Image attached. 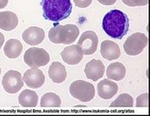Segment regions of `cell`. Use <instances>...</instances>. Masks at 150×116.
<instances>
[{"instance_id":"obj_25","label":"cell","mask_w":150,"mask_h":116,"mask_svg":"<svg viewBox=\"0 0 150 116\" xmlns=\"http://www.w3.org/2000/svg\"><path fill=\"white\" fill-rule=\"evenodd\" d=\"M97 1L104 5H112L113 3H115L117 0H97Z\"/></svg>"},{"instance_id":"obj_27","label":"cell","mask_w":150,"mask_h":116,"mask_svg":"<svg viewBox=\"0 0 150 116\" xmlns=\"http://www.w3.org/2000/svg\"><path fill=\"white\" fill-rule=\"evenodd\" d=\"M4 42V36L3 34H1V33H0V48L3 46Z\"/></svg>"},{"instance_id":"obj_14","label":"cell","mask_w":150,"mask_h":116,"mask_svg":"<svg viewBox=\"0 0 150 116\" xmlns=\"http://www.w3.org/2000/svg\"><path fill=\"white\" fill-rule=\"evenodd\" d=\"M100 54L105 59L112 61L120 57L121 51L118 45L110 40H105L100 45Z\"/></svg>"},{"instance_id":"obj_23","label":"cell","mask_w":150,"mask_h":116,"mask_svg":"<svg viewBox=\"0 0 150 116\" xmlns=\"http://www.w3.org/2000/svg\"><path fill=\"white\" fill-rule=\"evenodd\" d=\"M137 107H149V93H144L137 98Z\"/></svg>"},{"instance_id":"obj_6","label":"cell","mask_w":150,"mask_h":116,"mask_svg":"<svg viewBox=\"0 0 150 116\" xmlns=\"http://www.w3.org/2000/svg\"><path fill=\"white\" fill-rule=\"evenodd\" d=\"M148 37L144 34L136 33L130 35L124 44V50L129 56H137L148 45Z\"/></svg>"},{"instance_id":"obj_26","label":"cell","mask_w":150,"mask_h":116,"mask_svg":"<svg viewBox=\"0 0 150 116\" xmlns=\"http://www.w3.org/2000/svg\"><path fill=\"white\" fill-rule=\"evenodd\" d=\"M9 0H0V9H3L7 6Z\"/></svg>"},{"instance_id":"obj_15","label":"cell","mask_w":150,"mask_h":116,"mask_svg":"<svg viewBox=\"0 0 150 116\" xmlns=\"http://www.w3.org/2000/svg\"><path fill=\"white\" fill-rule=\"evenodd\" d=\"M48 74L50 79L56 84L64 82L67 77L65 67L58 61H54L52 63L48 70Z\"/></svg>"},{"instance_id":"obj_13","label":"cell","mask_w":150,"mask_h":116,"mask_svg":"<svg viewBox=\"0 0 150 116\" xmlns=\"http://www.w3.org/2000/svg\"><path fill=\"white\" fill-rule=\"evenodd\" d=\"M97 91H98V95L101 98L108 100L117 94L118 91V86L117 83L110 80H103L99 82L97 85Z\"/></svg>"},{"instance_id":"obj_4","label":"cell","mask_w":150,"mask_h":116,"mask_svg":"<svg viewBox=\"0 0 150 116\" xmlns=\"http://www.w3.org/2000/svg\"><path fill=\"white\" fill-rule=\"evenodd\" d=\"M69 92L73 97L80 102L88 103L94 97L95 90L91 83L84 80H76L70 85Z\"/></svg>"},{"instance_id":"obj_9","label":"cell","mask_w":150,"mask_h":116,"mask_svg":"<svg viewBox=\"0 0 150 116\" xmlns=\"http://www.w3.org/2000/svg\"><path fill=\"white\" fill-rule=\"evenodd\" d=\"M23 81L26 83L28 87L38 89L44 85L45 75L40 69L30 68L25 72L23 75Z\"/></svg>"},{"instance_id":"obj_12","label":"cell","mask_w":150,"mask_h":116,"mask_svg":"<svg viewBox=\"0 0 150 116\" xmlns=\"http://www.w3.org/2000/svg\"><path fill=\"white\" fill-rule=\"evenodd\" d=\"M45 38V32L42 28L38 27H30L26 29L23 34V38L29 45H40Z\"/></svg>"},{"instance_id":"obj_1","label":"cell","mask_w":150,"mask_h":116,"mask_svg":"<svg viewBox=\"0 0 150 116\" xmlns=\"http://www.w3.org/2000/svg\"><path fill=\"white\" fill-rule=\"evenodd\" d=\"M129 27V21L126 14L118 10H112L106 13L102 21L105 33L112 38H123L127 34Z\"/></svg>"},{"instance_id":"obj_20","label":"cell","mask_w":150,"mask_h":116,"mask_svg":"<svg viewBox=\"0 0 150 116\" xmlns=\"http://www.w3.org/2000/svg\"><path fill=\"white\" fill-rule=\"evenodd\" d=\"M61 99L57 94L53 92L46 93L45 95L42 96L41 100H40V106L42 108H58L61 106Z\"/></svg>"},{"instance_id":"obj_28","label":"cell","mask_w":150,"mask_h":116,"mask_svg":"<svg viewBox=\"0 0 150 116\" xmlns=\"http://www.w3.org/2000/svg\"><path fill=\"white\" fill-rule=\"evenodd\" d=\"M0 73H1V68H0Z\"/></svg>"},{"instance_id":"obj_24","label":"cell","mask_w":150,"mask_h":116,"mask_svg":"<svg viewBox=\"0 0 150 116\" xmlns=\"http://www.w3.org/2000/svg\"><path fill=\"white\" fill-rule=\"evenodd\" d=\"M76 5L79 8H86L89 6L92 3V0H74Z\"/></svg>"},{"instance_id":"obj_19","label":"cell","mask_w":150,"mask_h":116,"mask_svg":"<svg viewBox=\"0 0 150 116\" xmlns=\"http://www.w3.org/2000/svg\"><path fill=\"white\" fill-rule=\"evenodd\" d=\"M18 101H19V103L23 107L34 108V107H36L37 103H38V95L34 91L24 90L23 92L19 95Z\"/></svg>"},{"instance_id":"obj_10","label":"cell","mask_w":150,"mask_h":116,"mask_svg":"<svg viewBox=\"0 0 150 116\" xmlns=\"http://www.w3.org/2000/svg\"><path fill=\"white\" fill-rule=\"evenodd\" d=\"M62 59L69 65H76L80 63L83 57V52L79 45H69L65 47L61 53Z\"/></svg>"},{"instance_id":"obj_17","label":"cell","mask_w":150,"mask_h":116,"mask_svg":"<svg viewBox=\"0 0 150 116\" xmlns=\"http://www.w3.org/2000/svg\"><path fill=\"white\" fill-rule=\"evenodd\" d=\"M126 74V68L121 62H113L110 64L106 69V76L110 80L116 81L122 80Z\"/></svg>"},{"instance_id":"obj_21","label":"cell","mask_w":150,"mask_h":116,"mask_svg":"<svg viewBox=\"0 0 150 116\" xmlns=\"http://www.w3.org/2000/svg\"><path fill=\"white\" fill-rule=\"evenodd\" d=\"M133 97L127 93L121 94L112 103L111 107H132L133 106Z\"/></svg>"},{"instance_id":"obj_11","label":"cell","mask_w":150,"mask_h":116,"mask_svg":"<svg viewBox=\"0 0 150 116\" xmlns=\"http://www.w3.org/2000/svg\"><path fill=\"white\" fill-rule=\"evenodd\" d=\"M84 73L88 79L96 81L102 78L105 73V66L100 60L93 59L85 66Z\"/></svg>"},{"instance_id":"obj_3","label":"cell","mask_w":150,"mask_h":116,"mask_svg":"<svg viewBox=\"0 0 150 116\" xmlns=\"http://www.w3.org/2000/svg\"><path fill=\"white\" fill-rule=\"evenodd\" d=\"M79 35V29L76 25H56L49 31L48 37L51 42L54 44H72Z\"/></svg>"},{"instance_id":"obj_16","label":"cell","mask_w":150,"mask_h":116,"mask_svg":"<svg viewBox=\"0 0 150 116\" xmlns=\"http://www.w3.org/2000/svg\"><path fill=\"white\" fill-rule=\"evenodd\" d=\"M18 25L17 15L11 11L0 12V29L4 31L14 30Z\"/></svg>"},{"instance_id":"obj_8","label":"cell","mask_w":150,"mask_h":116,"mask_svg":"<svg viewBox=\"0 0 150 116\" xmlns=\"http://www.w3.org/2000/svg\"><path fill=\"white\" fill-rule=\"evenodd\" d=\"M98 36L93 31H86L81 35L77 45L81 47L83 55L90 56L93 55L98 47Z\"/></svg>"},{"instance_id":"obj_18","label":"cell","mask_w":150,"mask_h":116,"mask_svg":"<svg viewBox=\"0 0 150 116\" xmlns=\"http://www.w3.org/2000/svg\"><path fill=\"white\" fill-rule=\"evenodd\" d=\"M23 49V45L18 39L11 38L6 42L4 48V51L7 57L11 58V59H15L21 55Z\"/></svg>"},{"instance_id":"obj_22","label":"cell","mask_w":150,"mask_h":116,"mask_svg":"<svg viewBox=\"0 0 150 116\" xmlns=\"http://www.w3.org/2000/svg\"><path fill=\"white\" fill-rule=\"evenodd\" d=\"M124 3H125L128 6L130 7H136V6H144L148 4L149 0H122Z\"/></svg>"},{"instance_id":"obj_2","label":"cell","mask_w":150,"mask_h":116,"mask_svg":"<svg viewBox=\"0 0 150 116\" xmlns=\"http://www.w3.org/2000/svg\"><path fill=\"white\" fill-rule=\"evenodd\" d=\"M43 17L52 22H59L68 18L72 11L70 0H41Z\"/></svg>"},{"instance_id":"obj_5","label":"cell","mask_w":150,"mask_h":116,"mask_svg":"<svg viewBox=\"0 0 150 116\" xmlns=\"http://www.w3.org/2000/svg\"><path fill=\"white\" fill-rule=\"evenodd\" d=\"M50 56L41 48H29L24 54V61L31 68H38L48 64Z\"/></svg>"},{"instance_id":"obj_7","label":"cell","mask_w":150,"mask_h":116,"mask_svg":"<svg viewBox=\"0 0 150 116\" xmlns=\"http://www.w3.org/2000/svg\"><path fill=\"white\" fill-rule=\"evenodd\" d=\"M23 78L18 71L10 70L8 71L2 80V85L5 92L11 94L18 92L23 88Z\"/></svg>"}]
</instances>
